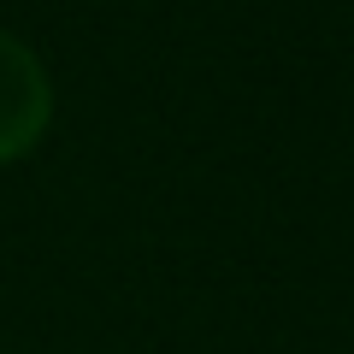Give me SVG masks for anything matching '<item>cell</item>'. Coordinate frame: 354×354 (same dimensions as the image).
<instances>
[{
  "mask_svg": "<svg viewBox=\"0 0 354 354\" xmlns=\"http://www.w3.org/2000/svg\"><path fill=\"white\" fill-rule=\"evenodd\" d=\"M48 113H53V88L41 59L18 36L0 30V160H18L48 130Z\"/></svg>",
  "mask_w": 354,
  "mask_h": 354,
  "instance_id": "obj_1",
  "label": "cell"
}]
</instances>
